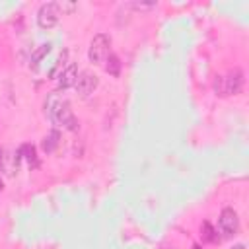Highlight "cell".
Masks as SVG:
<instances>
[{
    "mask_svg": "<svg viewBox=\"0 0 249 249\" xmlns=\"http://www.w3.org/2000/svg\"><path fill=\"white\" fill-rule=\"evenodd\" d=\"M45 113L47 117L56 124V126H62L66 130H76V117L72 113V107L68 103V99L58 93V91H51L45 99Z\"/></svg>",
    "mask_w": 249,
    "mask_h": 249,
    "instance_id": "6da1fadb",
    "label": "cell"
},
{
    "mask_svg": "<svg viewBox=\"0 0 249 249\" xmlns=\"http://www.w3.org/2000/svg\"><path fill=\"white\" fill-rule=\"evenodd\" d=\"M243 72L239 68H233L230 70L226 76H216L212 88H214V93L220 95V97H226V95H231V93H239L241 88H243Z\"/></svg>",
    "mask_w": 249,
    "mask_h": 249,
    "instance_id": "7a4b0ae2",
    "label": "cell"
},
{
    "mask_svg": "<svg viewBox=\"0 0 249 249\" xmlns=\"http://www.w3.org/2000/svg\"><path fill=\"white\" fill-rule=\"evenodd\" d=\"M111 37L107 33H97L91 43H89V51H88V56L93 64H105V60L109 58L111 54Z\"/></svg>",
    "mask_w": 249,
    "mask_h": 249,
    "instance_id": "3957f363",
    "label": "cell"
},
{
    "mask_svg": "<svg viewBox=\"0 0 249 249\" xmlns=\"http://www.w3.org/2000/svg\"><path fill=\"white\" fill-rule=\"evenodd\" d=\"M58 18H60V10H58V4L56 2H47L37 12V23L43 29L54 27L58 23Z\"/></svg>",
    "mask_w": 249,
    "mask_h": 249,
    "instance_id": "277c9868",
    "label": "cell"
},
{
    "mask_svg": "<svg viewBox=\"0 0 249 249\" xmlns=\"http://www.w3.org/2000/svg\"><path fill=\"white\" fill-rule=\"evenodd\" d=\"M218 228L224 235H233L239 228V218H237V212L233 208H224L220 212V218H218Z\"/></svg>",
    "mask_w": 249,
    "mask_h": 249,
    "instance_id": "5b68a950",
    "label": "cell"
},
{
    "mask_svg": "<svg viewBox=\"0 0 249 249\" xmlns=\"http://www.w3.org/2000/svg\"><path fill=\"white\" fill-rule=\"evenodd\" d=\"M74 88H76V91H78L82 97H86V95L93 93V89L97 88V76L91 74V72H82V74L76 78Z\"/></svg>",
    "mask_w": 249,
    "mask_h": 249,
    "instance_id": "8992f818",
    "label": "cell"
},
{
    "mask_svg": "<svg viewBox=\"0 0 249 249\" xmlns=\"http://www.w3.org/2000/svg\"><path fill=\"white\" fill-rule=\"evenodd\" d=\"M76 78H78V68H76V64H68L66 70L58 76V88H60V89L72 88V86L76 84Z\"/></svg>",
    "mask_w": 249,
    "mask_h": 249,
    "instance_id": "52a82bcc",
    "label": "cell"
},
{
    "mask_svg": "<svg viewBox=\"0 0 249 249\" xmlns=\"http://www.w3.org/2000/svg\"><path fill=\"white\" fill-rule=\"evenodd\" d=\"M68 62V51H62L60 54H58V58H56V62H54V66L51 68V72H49V76L53 78V80H58V76L66 70V64Z\"/></svg>",
    "mask_w": 249,
    "mask_h": 249,
    "instance_id": "ba28073f",
    "label": "cell"
},
{
    "mask_svg": "<svg viewBox=\"0 0 249 249\" xmlns=\"http://www.w3.org/2000/svg\"><path fill=\"white\" fill-rule=\"evenodd\" d=\"M58 140H60V134H58L56 130H51V132L43 138V150H45L47 154L54 152V148L58 146Z\"/></svg>",
    "mask_w": 249,
    "mask_h": 249,
    "instance_id": "9c48e42d",
    "label": "cell"
},
{
    "mask_svg": "<svg viewBox=\"0 0 249 249\" xmlns=\"http://www.w3.org/2000/svg\"><path fill=\"white\" fill-rule=\"evenodd\" d=\"M105 70L111 76H119V72H121V60H119L117 54H109V58L105 60Z\"/></svg>",
    "mask_w": 249,
    "mask_h": 249,
    "instance_id": "30bf717a",
    "label": "cell"
},
{
    "mask_svg": "<svg viewBox=\"0 0 249 249\" xmlns=\"http://www.w3.org/2000/svg\"><path fill=\"white\" fill-rule=\"evenodd\" d=\"M200 235H202V239H204V241H210V243H214V241L218 239L216 230L212 228V224H210V222H202V226H200Z\"/></svg>",
    "mask_w": 249,
    "mask_h": 249,
    "instance_id": "8fae6325",
    "label": "cell"
},
{
    "mask_svg": "<svg viewBox=\"0 0 249 249\" xmlns=\"http://www.w3.org/2000/svg\"><path fill=\"white\" fill-rule=\"evenodd\" d=\"M49 51H51V45H49V43H47V45H41V47L31 54V64H33V66H35V64H39V62L43 60V56H45Z\"/></svg>",
    "mask_w": 249,
    "mask_h": 249,
    "instance_id": "7c38bea8",
    "label": "cell"
},
{
    "mask_svg": "<svg viewBox=\"0 0 249 249\" xmlns=\"http://www.w3.org/2000/svg\"><path fill=\"white\" fill-rule=\"evenodd\" d=\"M18 156H23V158L31 163V161H35V148H33V146H29V144H23V146L19 148Z\"/></svg>",
    "mask_w": 249,
    "mask_h": 249,
    "instance_id": "4fadbf2b",
    "label": "cell"
},
{
    "mask_svg": "<svg viewBox=\"0 0 249 249\" xmlns=\"http://www.w3.org/2000/svg\"><path fill=\"white\" fill-rule=\"evenodd\" d=\"M230 249H245V245H243V243H237V245H233V247H230Z\"/></svg>",
    "mask_w": 249,
    "mask_h": 249,
    "instance_id": "5bb4252c",
    "label": "cell"
},
{
    "mask_svg": "<svg viewBox=\"0 0 249 249\" xmlns=\"http://www.w3.org/2000/svg\"><path fill=\"white\" fill-rule=\"evenodd\" d=\"M0 191H2V179H0Z\"/></svg>",
    "mask_w": 249,
    "mask_h": 249,
    "instance_id": "9a60e30c",
    "label": "cell"
}]
</instances>
